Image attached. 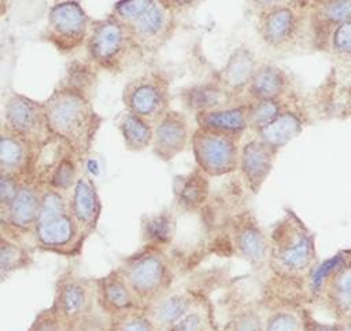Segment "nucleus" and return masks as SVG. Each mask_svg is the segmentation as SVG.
Returning <instances> with one entry per match:
<instances>
[{
	"mask_svg": "<svg viewBox=\"0 0 351 331\" xmlns=\"http://www.w3.org/2000/svg\"><path fill=\"white\" fill-rule=\"evenodd\" d=\"M43 107L49 135L74 155H85L100 126V118L86 96L75 88L63 87L55 89Z\"/></svg>",
	"mask_w": 351,
	"mask_h": 331,
	"instance_id": "1",
	"label": "nucleus"
},
{
	"mask_svg": "<svg viewBox=\"0 0 351 331\" xmlns=\"http://www.w3.org/2000/svg\"><path fill=\"white\" fill-rule=\"evenodd\" d=\"M269 250L273 269L282 276H300L314 266V236L291 212L273 229Z\"/></svg>",
	"mask_w": 351,
	"mask_h": 331,
	"instance_id": "2",
	"label": "nucleus"
},
{
	"mask_svg": "<svg viewBox=\"0 0 351 331\" xmlns=\"http://www.w3.org/2000/svg\"><path fill=\"white\" fill-rule=\"evenodd\" d=\"M85 43L90 60L107 71L122 70L136 52L128 27L111 15L90 25Z\"/></svg>",
	"mask_w": 351,
	"mask_h": 331,
	"instance_id": "3",
	"label": "nucleus"
},
{
	"mask_svg": "<svg viewBox=\"0 0 351 331\" xmlns=\"http://www.w3.org/2000/svg\"><path fill=\"white\" fill-rule=\"evenodd\" d=\"M122 102L126 111L154 125L170 110L169 82L156 71L134 77L125 85Z\"/></svg>",
	"mask_w": 351,
	"mask_h": 331,
	"instance_id": "4",
	"label": "nucleus"
},
{
	"mask_svg": "<svg viewBox=\"0 0 351 331\" xmlns=\"http://www.w3.org/2000/svg\"><path fill=\"white\" fill-rule=\"evenodd\" d=\"M239 137L197 128L191 135L195 161L203 174L217 177L232 173L239 163Z\"/></svg>",
	"mask_w": 351,
	"mask_h": 331,
	"instance_id": "5",
	"label": "nucleus"
},
{
	"mask_svg": "<svg viewBox=\"0 0 351 331\" xmlns=\"http://www.w3.org/2000/svg\"><path fill=\"white\" fill-rule=\"evenodd\" d=\"M136 299L154 302L163 295L171 275L165 257L158 251H144L132 257L121 271Z\"/></svg>",
	"mask_w": 351,
	"mask_h": 331,
	"instance_id": "6",
	"label": "nucleus"
},
{
	"mask_svg": "<svg viewBox=\"0 0 351 331\" xmlns=\"http://www.w3.org/2000/svg\"><path fill=\"white\" fill-rule=\"evenodd\" d=\"M89 27V16L82 5L75 0H64L49 10L44 36L60 52H70L85 43Z\"/></svg>",
	"mask_w": 351,
	"mask_h": 331,
	"instance_id": "7",
	"label": "nucleus"
},
{
	"mask_svg": "<svg viewBox=\"0 0 351 331\" xmlns=\"http://www.w3.org/2000/svg\"><path fill=\"white\" fill-rule=\"evenodd\" d=\"M138 54H155L176 30V12L162 0H155L137 19L126 26Z\"/></svg>",
	"mask_w": 351,
	"mask_h": 331,
	"instance_id": "8",
	"label": "nucleus"
},
{
	"mask_svg": "<svg viewBox=\"0 0 351 331\" xmlns=\"http://www.w3.org/2000/svg\"><path fill=\"white\" fill-rule=\"evenodd\" d=\"M4 125L23 137L34 148L45 144L49 137L43 103L25 95L11 93L4 106Z\"/></svg>",
	"mask_w": 351,
	"mask_h": 331,
	"instance_id": "9",
	"label": "nucleus"
},
{
	"mask_svg": "<svg viewBox=\"0 0 351 331\" xmlns=\"http://www.w3.org/2000/svg\"><path fill=\"white\" fill-rule=\"evenodd\" d=\"M303 30V15L293 4L280 5L258 15V33L270 48L285 49L298 43Z\"/></svg>",
	"mask_w": 351,
	"mask_h": 331,
	"instance_id": "10",
	"label": "nucleus"
},
{
	"mask_svg": "<svg viewBox=\"0 0 351 331\" xmlns=\"http://www.w3.org/2000/svg\"><path fill=\"white\" fill-rule=\"evenodd\" d=\"M191 126L186 117L174 110L160 117L152 125V152L162 161L169 162L181 154L191 141Z\"/></svg>",
	"mask_w": 351,
	"mask_h": 331,
	"instance_id": "11",
	"label": "nucleus"
},
{
	"mask_svg": "<svg viewBox=\"0 0 351 331\" xmlns=\"http://www.w3.org/2000/svg\"><path fill=\"white\" fill-rule=\"evenodd\" d=\"M276 155L277 151L270 148L258 137L247 141L241 151H239L237 168L252 192L256 194L262 188L273 169Z\"/></svg>",
	"mask_w": 351,
	"mask_h": 331,
	"instance_id": "12",
	"label": "nucleus"
},
{
	"mask_svg": "<svg viewBox=\"0 0 351 331\" xmlns=\"http://www.w3.org/2000/svg\"><path fill=\"white\" fill-rule=\"evenodd\" d=\"M67 209L80 231L89 233L96 228L101 205L95 183L90 177L81 176L75 180Z\"/></svg>",
	"mask_w": 351,
	"mask_h": 331,
	"instance_id": "13",
	"label": "nucleus"
},
{
	"mask_svg": "<svg viewBox=\"0 0 351 331\" xmlns=\"http://www.w3.org/2000/svg\"><path fill=\"white\" fill-rule=\"evenodd\" d=\"M304 124L306 117L303 110L296 103L291 104L287 102L285 107L271 122L256 130V137L278 152L280 148L302 133Z\"/></svg>",
	"mask_w": 351,
	"mask_h": 331,
	"instance_id": "14",
	"label": "nucleus"
},
{
	"mask_svg": "<svg viewBox=\"0 0 351 331\" xmlns=\"http://www.w3.org/2000/svg\"><path fill=\"white\" fill-rule=\"evenodd\" d=\"M36 148L19 135L0 125V169L19 180L29 173Z\"/></svg>",
	"mask_w": 351,
	"mask_h": 331,
	"instance_id": "15",
	"label": "nucleus"
},
{
	"mask_svg": "<svg viewBox=\"0 0 351 331\" xmlns=\"http://www.w3.org/2000/svg\"><path fill=\"white\" fill-rule=\"evenodd\" d=\"M291 78L277 65L256 66L245 92L251 100H280L288 98Z\"/></svg>",
	"mask_w": 351,
	"mask_h": 331,
	"instance_id": "16",
	"label": "nucleus"
},
{
	"mask_svg": "<svg viewBox=\"0 0 351 331\" xmlns=\"http://www.w3.org/2000/svg\"><path fill=\"white\" fill-rule=\"evenodd\" d=\"M197 128L241 137L247 125V103L222 106L196 113Z\"/></svg>",
	"mask_w": 351,
	"mask_h": 331,
	"instance_id": "17",
	"label": "nucleus"
},
{
	"mask_svg": "<svg viewBox=\"0 0 351 331\" xmlns=\"http://www.w3.org/2000/svg\"><path fill=\"white\" fill-rule=\"evenodd\" d=\"M233 231L237 253L252 265L262 264L269 254V243L254 217L250 213L240 216Z\"/></svg>",
	"mask_w": 351,
	"mask_h": 331,
	"instance_id": "18",
	"label": "nucleus"
},
{
	"mask_svg": "<svg viewBox=\"0 0 351 331\" xmlns=\"http://www.w3.org/2000/svg\"><path fill=\"white\" fill-rule=\"evenodd\" d=\"M40 191L32 183H21L15 195L5 206V214L8 222L21 231H26L34 227L38 207H40Z\"/></svg>",
	"mask_w": 351,
	"mask_h": 331,
	"instance_id": "19",
	"label": "nucleus"
},
{
	"mask_svg": "<svg viewBox=\"0 0 351 331\" xmlns=\"http://www.w3.org/2000/svg\"><path fill=\"white\" fill-rule=\"evenodd\" d=\"M255 69L256 63L254 54L248 48H237L230 54L226 65L219 71L218 84L229 95H240L245 91Z\"/></svg>",
	"mask_w": 351,
	"mask_h": 331,
	"instance_id": "20",
	"label": "nucleus"
},
{
	"mask_svg": "<svg viewBox=\"0 0 351 331\" xmlns=\"http://www.w3.org/2000/svg\"><path fill=\"white\" fill-rule=\"evenodd\" d=\"M34 233L37 242L47 249H63L71 244L78 236V227L70 213H64L62 216L36 221Z\"/></svg>",
	"mask_w": 351,
	"mask_h": 331,
	"instance_id": "21",
	"label": "nucleus"
},
{
	"mask_svg": "<svg viewBox=\"0 0 351 331\" xmlns=\"http://www.w3.org/2000/svg\"><path fill=\"white\" fill-rule=\"evenodd\" d=\"M99 295L103 308L114 315H121L136 308L137 299L121 272H112L99 282Z\"/></svg>",
	"mask_w": 351,
	"mask_h": 331,
	"instance_id": "22",
	"label": "nucleus"
},
{
	"mask_svg": "<svg viewBox=\"0 0 351 331\" xmlns=\"http://www.w3.org/2000/svg\"><path fill=\"white\" fill-rule=\"evenodd\" d=\"M322 287L332 310L339 317H347L351 308V268L350 260L337 266L324 282Z\"/></svg>",
	"mask_w": 351,
	"mask_h": 331,
	"instance_id": "23",
	"label": "nucleus"
},
{
	"mask_svg": "<svg viewBox=\"0 0 351 331\" xmlns=\"http://www.w3.org/2000/svg\"><path fill=\"white\" fill-rule=\"evenodd\" d=\"M193 308V298L186 294H170L162 295L155 299L148 310V317L154 327H167L170 328L176 324L185 313Z\"/></svg>",
	"mask_w": 351,
	"mask_h": 331,
	"instance_id": "24",
	"label": "nucleus"
},
{
	"mask_svg": "<svg viewBox=\"0 0 351 331\" xmlns=\"http://www.w3.org/2000/svg\"><path fill=\"white\" fill-rule=\"evenodd\" d=\"M89 304V293L84 282L69 277L62 282L58 290L56 306L59 313L66 319H75L81 316Z\"/></svg>",
	"mask_w": 351,
	"mask_h": 331,
	"instance_id": "25",
	"label": "nucleus"
},
{
	"mask_svg": "<svg viewBox=\"0 0 351 331\" xmlns=\"http://www.w3.org/2000/svg\"><path fill=\"white\" fill-rule=\"evenodd\" d=\"M118 129L129 151L141 152L151 147L152 125L140 117L125 110L118 118Z\"/></svg>",
	"mask_w": 351,
	"mask_h": 331,
	"instance_id": "26",
	"label": "nucleus"
},
{
	"mask_svg": "<svg viewBox=\"0 0 351 331\" xmlns=\"http://www.w3.org/2000/svg\"><path fill=\"white\" fill-rule=\"evenodd\" d=\"M311 7L318 30L330 33L335 26L351 21V0H314Z\"/></svg>",
	"mask_w": 351,
	"mask_h": 331,
	"instance_id": "27",
	"label": "nucleus"
},
{
	"mask_svg": "<svg viewBox=\"0 0 351 331\" xmlns=\"http://www.w3.org/2000/svg\"><path fill=\"white\" fill-rule=\"evenodd\" d=\"M287 99L280 100H251L247 103V125L255 132L271 122L285 107Z\"/></svg>",
	"mask_w": 351,
	"mask_h": 331,
	"instance_id": "28",
	"label": "nucleus"
},
{
	"mask_svg": "<svg viewBox=\"0 0 351 331\" xmlns=\"http://www.w3.org/2000/svg\"><path fill=\"white\" fill-rule=\"evenodd\" d=\"M326 45L332 54L348 60L351 52V21L335 26L329 33Z\"/></svg>",
	"mask_w": 351,
	"mask_h": 331,
	"instance_id": "29",
	"label": "nucleus"
},
{
	"mask_svg": "<svg viewBox=\"0 0 351 331\" xmlns=\"http://www.w3.org/2000/svg\"><path fill=\"white\" fill-rule=\"evenodd\" d=\"M206 188L207 183L200 174L195 173L186 176L178 188V201L185 206H196L200 201L204 199Z\"/></svg>",
	"mask_w": 351,
	"mask_h": 331,
	"instance_id": "30",
	"label": "nucleus"
},
{
	"mask_svg": "<svg viewBox=\"0 0 351 331\" xmlns=\"http://www.w3.org/2000/svg\"><path fill=\"white\" fill-rule=\"evenodd\" d=\"M67 212H69V209H67L66 201L60 195V192L56 190L48 188L40 196V207H38V214H37L36 221L53 218V217L62 216Z\"/></svg>",
	"mask_w": 351,
	"mask_h": 331,
	"instance_id": "31",
	"label": "nucleus"
},
{
	"mask_svg": "<svg viewBox=\"0 0 351 331\" xmlns=\"http://www.w3.org/2000/svg\"><path fill=\"white\" fill-rule=\"evenodd\" d=\"M154 1L155 0H118L112 5L110 15L128 26L134 19H137Z\"/></svg>",
	"mask_w": 351,
	"mask_h": 331,
	"instance_id": "32",
	"label": "nucleus"
},
{
	"mask_svg": "<svg viewBox=\"0 0 351 331\" xmlns=\"http://www.w3.org/2000/svg\"><path fill=\"white\" fill-rule=\"evenodd\" d=\"M75 163L70 157H63L59 159L56 166L53 168L51 177H49V185L52 190L60 191V190H69L75 183Z\"/></svg>",
	"mask_w": 351,
	"mask_h": 331,
	"instance_id": "33",
	"label": "nucleus"
},
{
	"mask_svg": "<svg viewBox=\"0 0 351 331\" xmlns=\"http://www.w3.org/2000/svg\"><path fill=\"white\" fill-rule=\"evenodd\" d=\"M118 316L119 317L114 323L111 331H155L148 315H143L132 309Z\"/></svg>",
	"mask_w": 351,
	"mask_h": 331,
	"instance_id": "34",
	"label": "nucleus"
},
{
	"mask_svg": "<svg viewBox=\"0 0 351 331\" xmlns=\"http://www.w3.org/2000/svg\"><path fill=\"white\" fill-rule=\"evenodd\" d=\"M23 261V251L19 246L0 240V280H3L11 271L19 266Z\"/></svg>",
	"mask_w": 351,
	"mask_h": 331,
	"instance_id": "35",
	"label": "nucleus"
},
{
	"mask_svg": "<svg viewBox=\"0 0 351 331\" xmlns=\"http://www.w3.org/2000/svg\"><path fill=\"white\" fill-rule=\"evenodd\" d=\"M262 331H303V324L293 313L278 310L267 319Z\"/></svg>",
	"mask_w": 351,
	"mask_h": 331,
	"instance_id": "36",
	"label": "nucleus"
},
{
	"mask_svg": "<svg viewBox=\"0 0 351 331\" xmlns=\"http://www.w3.org/2000/svg\"><path fill=\"white\" fill-rule=\"evenodd\" d=\"M169 331H210V323L202 310L192 308Z\"/></svg>",
	"mask_w": 351,
	"mask_h": 331,
	"instance_id": "37",
	"label": "nucleus"
},
{
	"mask_svg": "<svg viewBox=\"0 0 351 331\" xmlns=\"http://www.w3.org/2000/svg\"><path fill=\"white\" fill-rule=\"evenodd\" d=\"M261 317L254 310H244L230 321V331H262Z\"/></svg>",
	"mask_w": 351,
	"mask_h": 331,
	"instance_id": "38",
	"label": "nucleus"
},
{
	"mask_svg": "<svg viewBox=\"0 0 351 331\" xmlns=\"http://www.w3.org/2000/svg\"><path fill=\"white\" fill-rule=\"evenodd\" d=\"M21 181L0 169V206L5 207L15 195Z\"/></svg>",
	"mask_w": 351,
	"mask_h": 331,
	"instance_id": "39",
	"label": "nucleus"
},
{
	"mask_svg": "<svg viewBox=\"0 0 351 331\" xmlns=\"http://www.w3.org/2000/svg\"><path fill=\"white\" fill-rule=\"evenodd\" d=\"M32 331H62L60 323L52 313H43L32 327Z\"/></svg>",
	"mask_w": 351,
	"mask_h": 331,
	"instance_id": "40",
	"label": "nucleus"
},
{
	"mask_svg": "<svg viewBox=\"0 0 351 331\" xmlns=\"http://www.w3.org/2000/svg\"><path fill=\"white\" fill-rule=\"evenodd\" d=\"M296 0H245L247 5L256 12L258 15L263 11H267L270 8L274 7H280V5H287V4H293Z\"/></svg>",
	"mask_w": 351,
	"mask_h": 331,
	"instance_id": "41",
	"label": "nucleus"
},
{
	"mask_svg": "<svg viewBox=\"0 0 351 331\" xmlns=\"http://www.w3.org/2000/svg\"><path fill=\"white\" fill-rule=\"evenodd\" d=\"M169 221L162 217H155L147 227V233L152 236V239H163L165 235L169 233Z\"/></svg>",
	"mask_w": 351,
	"mask_h": 331,
	"instance_id": "42",
	"label": "nucleus"
},
{
	"mask_svg": "<svg viewBox=\"0 0 351 331\" xmlns=\"http://www.w3.org/2000/svg\"><path fill=\"white\" fill-rule=\"evenodd\" d=\"M303 331H343L339 324H322L314 319H304L302 321Z\"/></svg>",
	"mask_w": 351,
	"mask_h": 331,
	"instance_id": "43",
	"label": "nucleus"
},
{
	"mask_svg": "<svg viewBox=\"0 0 351 331\" xmlns=\"http://www.w3.org/2000/svg\"><path fill=\"white\" fill-rule=\"evenodd\" d=\"M174 12H182L193 8L200 0H162Z\"/></svg>",
	"mask_w": 351,
	"mask_h": 331,
	"instance_id": "44",
	"label": "nucleus"
},
{
	"mask_svg": "<svg viewBox=\"0 0 351 331\" xmlns=\"http://www.w3.org/2000/svg\"><path fill=\"white\" fill-rule=\"evenodd\" d=\"M7 10V0H0V16L5 14Z\"/></svg>",
	"mask_w": 351,
	"mask_h": 331,
	"instance_id": "45",
	"label": "nucleus"
}]
</instances>
